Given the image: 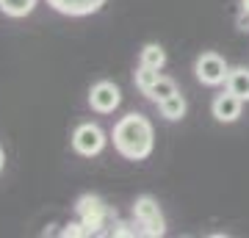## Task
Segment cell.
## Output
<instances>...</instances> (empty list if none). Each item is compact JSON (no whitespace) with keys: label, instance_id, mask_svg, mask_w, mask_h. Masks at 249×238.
Instances as JSON below:
<instances>
[{"label":"cell","instance_id":"6da1fadb","mask_svg":"<svg viewBox=\"0 0 249 238\" xmlns=\"http://www.w3.org/2000/svg\"><path fill=\"white\" fill-rule=\"evenodd\" d=\"M155 133L147 116L142 114H127L114 125V147L116 152L127 161H144L150 158Z\"/></svg>","mask_w":249,"mask_h":238},{"label":"cell","instance_id":"7a4b0ae2","mask_svg":"<svg viewBox=\"0 0 249 238\" xmlns=\"http://www.w3.org/2000/svg\"><path fill=\"white\" fill-rule=\"evenodd\" d=\"M75 211H78L80 221H83V227L89 236L100 233V230L106 227V221H114L116 219V211H111L106 205V200L97 194H83L75 205Z\"/></svg>","mask_w":249,"mask_h":238},{"label":"cell","instance_id":"3957f363","mask_svg":"<svg viewBox=\"0 0 249 238\" xmlns=\"http://www.w3.org/2000/svg\"><path fill=\"white\" fill-rule=\"evenodd\" d=\"M133 216H136V221L142 224V236L160 238L163 233H166V221H163V213H160L158 202H155L150 194L136 197V202H133Z\"/></svg>","mask_w":249,"mask_h":238},{"label":"cell","instance_id":"277c9868","mask_svg":"<svg viewBox=\"0 0 249 238\" xmlns=\"http://www.w3.org/2000/svg\"><path fill=\"white\" fill-rule=\"evenodd\" d=\"M106 133H103V128L94 122H83L75 128V133H72V150L78 152V155H83V158H94V155H100L103 152V147H106Z\"/></svg>","mask_w":249,"mask_h":238},{"label":"cell","instance_id":"5b68a950","mask_svg":"<svg viewBox=\"0 0 249 238\" xmlns=\"http://www.w3.org/2000/svg\"><path fill=\"white\" fill-rule=\"evenodd\" d=\"M194 72H196V78H199V83H205V86L227 83V75H230L227 61L219 53H202L194 64Z\"/></svg>","mask_w":249,"mask_h":238},{"label":"cell","instance_id":"8992f818","mask_svg":"<svg viewBox=\"0 0 249 238\" xmlns=\"http://www.w3.org/2000/svg\"><path fill=\"white\" fill-rule=\"evenodd\" d=\"M119 103H122V92H119L116 83H111V80H100V83L91 86V92H89L91 111H97V114H111L114 108H119Z\"/></svg>","mask_w":249,"mask_h":238},{"label":"cell","instance_id":"52a82bcc","mask_svg":"<svg viewBox=\"0 0 249 238\" xmlns=\"http://www.w3.org/2000/svg\"><path fill=\"white\" fill-rule=\"evenodd\" d=\"M241 108H244V100L235 97L230 89H227V92H222V94H216L213 103H211V111H213L216 122H224V125L235 122V119L241 116Z\"/></svg>","mask_w":249,"mask_h":238},{"label":"cell","instance_id":"ba28073f","mask_svg":"<svg viewBox=\"0 0 249 238\" xmlns=\"http://www.w3.org/2000/svg\"><path fill=\"white\" fill-rule=\"evenodd\" d=\"M55 11L61 14H70V17H86V14H94V11L103 9L106 0H47Z\"/></svg>","mask_w":249,"mask_h":238},{"label":"cell","instance_id":"9c48e42d","mask_svg":"<svg viewBox=\"0 0 249 238\" xmlns=\"http://www.w3.org/2000/svg\"><path fill=\"white\" fill-rule=\"evenodd\" d=\"M227 89L235 97H241L244 103H249V70L247 67H235L227 75Z\"/></svg>","mask_w":249,"mask_h":238},{"label":"cell","instance_id":"30bf717a","mask_svg":"<svg viewBox=\"0 0 249 238\" xmlns=\"http://www.w3.org/2000/svg\"><path fill=\"white\" fill-rule=\"evenodd\" d=\"M158 108H160V116H163V119L178 122V119L186 116V97H183L180 92H175L172 97H166L163 103H158Z\"/></svg>","mask_w":249,"mask_h":238},{"label":"cell","instance_id":"8fae6325","mask_svg":"<svg viewBox=\"0 0 249 238\" xmlns=\"http://www.w3.org/2000/svg\"><path fill=\"white\" fill-rule=\"evenodd\" d=\"M36 9V0H0V11L6 14V17H28L31 11Z\"/></svg>","mask_w":249,"mask_h":238},{"label":"cell","instance_id":"7c38bea8","mask_svg":"<svg viewBox=\"0 0 249 238\" xmlns=\"http://www.w3.org/2000/svg\"><path fill=\"white\" fill-rule=\"evenodd\" d=\"M175 92H178V83H175L172 78H163V75H160V78L152 83V89L147 92V97H150L152 103H163V100L172 97Z\"/></svg>","mask_w":249,"mask_h":238},{"label":"cell","instance_id":"4fadbf2b","mask_svg":"<svg viewBox=\"0 0 249 238\" xmlns=\"http://www.w3.org/2000/svg\"><path fill=\"white\" fill-rule=\"evenodd\" d=\"M142 64H144V67H152V70H160V67L166 64V53H163V47H160V44H155V42L144 44Z\"/></svg>","mask_w":249,"mask_h":238},{"label":"cell","instance_id":"5bb4252c","mask_svg":"<svg viewBox=\"0 0 249 238\" xmlns=\"http://www.w3.org/2000/svg\"><path fill=\"white\" fill-rule=\"evenodd\" d=\"M158 72L160 70H152V67H144V64H142V67L136 70V89H139L142 94H147V92L152 89V83L160 78Z\"/></svg>","mask_w":249,"mask_h":238},{"label":"cell","instance_id":"9a60e30c","mask_svg":"<svg viewBox=\"0 0 249 238\" xmlns=\"http://www.w3.org/2000/svg\"><path fill=\"white\" fill-rule=\"evenodd\" d=\"M136 233H139V236H142V230H136L133 224H127V221H116L114 224V230H108V236H116V238H127V236H136Z\"/></svg>","mask_w":249,"mask_h":238},{"label":"cell","instance_id":"2e32d148","mask_svg":"<svg viewBox=\"0 0 249 238\" xmlns=\"http://www.w3.org/2000/svg\"><path fill=\"white\" fill-rule=\"evenodd\" d=\"M64 238H80V236H89L86 233V227H83V221H72V224H67V227L61 230Z\"/></svg>","mask_w":249,"mask_h":238},{"label":"cell","instance_id":"e0dca14e","mask_svg":"<svg viewBox=\"0 0 249 238\" xmlns=\"http://www.w3.org/2000/svg\"><path fill=\"white\" fill-rule=\"evenodd\" d=\"M238 28H241V31H249V11H241V17H238Z\"/></svg>","mask_w":249,"mask_h":238},{"label":"cell","instance_id":"ac0fdd59","mask_svg":"<svg viewBox=\"0 0 249 238\" xmlns=\"http://www.w3.org/2000/svg\"><path fill=\"white\" fill-rule=\"evenodd\" d=\"M3 164H6V155H3V147H0V172H3Z\"/></svg>","mask_w":249,"mask_h":238},{"label":"cell","instance_id":"d6986e66","mask_svg":"<svg viewBox=\"0 0 249 238\" xmlns=\"http://www.w3.org/2000/svg\"><path fill=\"white\" fill-rule=\"evenodd\" d=\"M241 9H244V11H249V0H241Z\"/></svg>","mask_w":249,"mask_h":238}]
</instances>
